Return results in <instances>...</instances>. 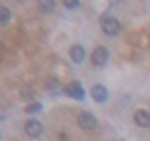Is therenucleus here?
Listing matches in <instances>:
<instances>
[{"label":"nucleus","mask_w":150,"mask_h":141,"mask_svg":"<svg viewBox=\"0 0 150 141\" xmlns=\"http://www.w3.org/2000/svg\"><path fill=\"white\" fill-rule=\"evenodd\" d=\"M47 88H49V90H60V88H62V85H60L58 79L49 77V79H47Z\"/></svg>","instance_id":"nucleus-12"},{"label":"nucleus","mask_w":150,"mask_h":141,"mask_svg":"<svg viewBox=\"0 0 150 141\" xmlns=\"http://www.w3.org/2000/svg\"><path fill=\"white\" fill-rule=\"evenodd\" d=\"M133 122L139 128H150V113L146 109H139L133 115Z\"/></svg>","instance_id":"nucleus-7"},{"label":"nucleus","mask_w":150,"mask_h":141,"mask_svg":"<svg viewBox=\"0 0 150 141\" xmlns=\"http://www.w3.org/2000/svg\"><path fill=\"white\" fill-rule=\"evenodd\" d=\"M62 4H64V8H68V9H77L81 6V0H62Z\"/></svg>","instance_id":"nucleus-13"},{"label":"nucleus","mask_w":150,"mask_h":141,"mask_svg":"<svg viewBox=\"0 0 150 141\" xmlns=\"http://www.w3.org/2000/svg\"><path fill=\"white\" fill-rule=\"evenodd\" d=\"M38 8L43 13H53L56 8V0H38Z\"/></svg>","instance_id":"nucleus-9"},{"label":"nucleus","mask_w":150,"mask_h":141,"mask_svg":"<svg viewBox=\"0 0 150 141\" xmlns=\"http://www.w3.org/2000/svg\"><path fill=\"white\" fill-rule=\"evenodd\" d=\"M21 98L23 100H34V88H23L21 90Z\"/></svg>","instance_id":"nucleus-14"},{"label":"nucleus","mask_w":150,"mask_h":141,"mask_svg":"<svg viewBox=\"0 0 150 141\" xmlns=\"http://www.w3.org/2000/svg\"><path fill=\"white\" fill-rule=\"evenodd\" d=\"M64 92H66V96H69V98H75V100H84V88L81 87V83H79V81L69 83L68 87L64 88Z\"/></svg>","instance_id":"nucleus-4"},{"label":"nucleus","mask_w":150,"mask_h":141,"mask_svg":"<svg viewBox=\"0 0 150 141\" xmlns=\"http://www.w3.org/2000/svg\"><path fill=\"white\" fill-rule=\"evenodd\" d=\"M9 19H11V13H9V9H8L6 6H2V8H0V23L6 26L8 23H9Z\"/></svg>","instance_id":"nucleus-10"},{"label":"nucleus","mask_w":150,"mask_h":141,"mask_svg":"<svg viewBox=\"0 0 150 141\" xmlns=\"http://www.w3.org/2000/svg\"><path fill=\"white\" fill-rule=\"evenodd\" d=\"M90 96L96 103H105L109 100V90H107L103 85H94L92 90H90Z\"/></svg>","instance_id":"nucleus-5"},{"label":"nucleus","mask_w":150,"mask_h":141,"mask_svg":"<svg viewBox=\"0 0 150 141\" xmlns=\"http://www.w3.org/2000/svg\"><path fill=\"white\" fill-rule=\"evenodd\" d=\"M41 109H43V105H41L40 102H32V103H28V105H26V113H28V115H34V113H40Z\"/></svg>","instance_id":"nucleus-11"},{"label":"nucleus","mask_w":150,"mask_h":141,"mask_svg":"<svg viewBox=\"0 0 150 141\" xmlns=\"http://www.w3.org/2000/svg\"><path fill=\"white\" fill-rule=\"evenodd\" d=\"M90 60H92L94 66H98V68L105 66L107 62H109V49H107V47H103V45H98L96 49L92 51Z\"/></svg>","instance_id":"nucleus-1"},{"label":"nucleus","mask_w":150,"mask_h":141,"mask_svg":"<svg viewBox=\"0 0 150 141\" xmlns=\"http://www.w3.org/2000/svg\"><path fill=\"white\" fill-rule=\"evenodd\" d=\"M84 56H86V49H84L83 45H71L69 47V58L73 60L75 64H81L84 60Z\"/></svg>","instance_id":"nucleus-8"},{"label":"nucleus","mask_w":150,"mask_h":141,"mask_svg":"<svg viewBox=\"0 0 150 141\" xmlns=\"http://www.w3.org/2000/svg\"><path fill=\"white\" fill-rule=\"evenodd\" d=\"M77 124H79V128L88 132V130H94L98 126V119L92 115V113L83 111V113H79V117H77Z\"/></svg>","instance_id":"nucleus-3"},{"label":"nucleus","mask_w":150,"mask_h":141,"mask_svg":"<svg viewBox=\"0 0 150 141\" xmlns=\"http://www.w3.org/2000/svg\"><path fill=\"white\" fill-rule=\"evenodd\" d=\"M101 30L105 32V36L115 38L120 32V23L115 17H101Z\"/></svg>","instance_id":"nucleus-2"},{"label":"nucleus","mask_w":150,"mask_h":141,"mask_svg":"<svg viewBox=\"0 0 150 141\" xmlns=\"http://www.w3.org/2000/svg\"><path fill=\"white\" fill-rule=\"evenodd\" d=\"M25 132L30 137H40V135L43 134V124L36 119H30V120H26V124H25Z\"/></svg>","instance_id":"nucleus-6"}]
</instances>
